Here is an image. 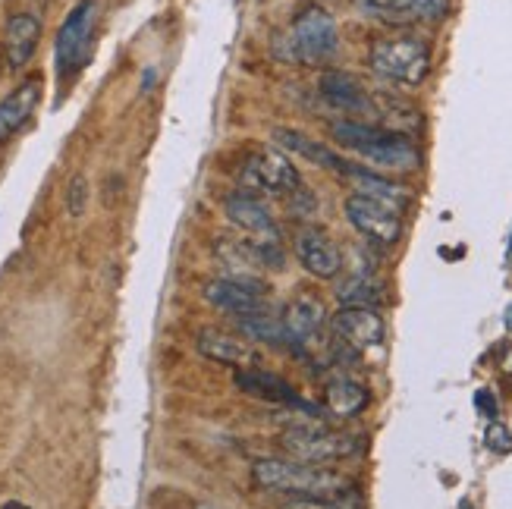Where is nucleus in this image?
Masks as SVG:
<instances>
[{"label":"nucleus","mask_w":512,"mask_h":509,"mask_svg":"<svg viewBox=\"0 0 512 509\" xmlns=\"http://www.w3.org/2000/svg\"><path fill=\"white\" fill-rule=\"evenodd\" d=\"M252 478L264 491L293 494V497H340L352 491L346 475L327 466H308V462H296V459H267V456L255 459Z\"/></svg>","instance_id":"obj_2"},{"label":"nucleus","mask_w":512,"mask_h":509,"mask_svg":"<svg viewBox=\"0 0 512 509\" xmlns=\"http://www.w3.org/2000/svg\"><path fill=\"white\" fill-rule=\"evenodd\" d=\"M484 444L491 447L494 453H509L512 450V434H509V428L506 425H491L487 428V434H484Z\"/></svg>","instance_id":"obj_27"},{"label":"nucleus","mask_w":512,"mask_h":509,"mask_svg":"<svg viewBox=\"0 0 512 509\" xmlns=\"http://www.w3.org/2000/svg\"><path fill=\"white\" fill-rule=\"evenodd\" d=\"M198 509H211V506H198Z\"/></svg>","instance_id":"obj_32"},{"label":"nucleus","mask_w":512,"mask_h":509,"mask_svg":"<svg viewBox=\"0 0 512 509\" xmlns=\"http://www.w3.org/2000/svg\"><path fill=\"white\" fill-rule=\"evenodd\" d=\"M274 136H277V142H280L286 151L302 154L305 161L318 164V167H324V170H333V173H337V170H340V164H343L340 154H333V151H330V148H324L321 142L302 136L299 129H286V126H280V129L274 132Z\"/></svg>","instance_id":"obj_21"},{"label":"nucleus","mask_w":512,"mask_h":509,"mask_svg":"<svg viewBox=\"0 0 512 509\" xmlns=\"http://www.w3.org/2000/svg\"><path fill=\"white\" fill-rule=\"evenodd\" d=\"M85 205H88V183H85V176H73L70 189H66V211L73 217H82Z\"/></svg>","instance_id":"obj_26"},{"label":"nucleus","mask_w":512,"mask_h":509,"mask_svg":"<svg viewBox=\"0 0 512 509\" xmlns=\"http://www.w3.org/2000/svg\"><path fill=\"white\" fill-rule=\"evenodd\" d=\"M318 95L327 107L340 110L343 120H368L377 117V104L365 92V85L349 73H324L318 82Z\"/></svg>","instance_id":"obj_11"},{"label":"nucleus","mask_w":512,"mask_h":509,"mask_svg":"<svg viewBox=\"0 0 512 509\" xmlns=\"http://www.w3.org/2000/svg\"><path fill=\"white\" fill-rule=\"evenodd\" d=\"M343 180L359 192V195H371V198H377V202H387L390 208H396V211H403L409 202H412V192L406 189V186H399V183H393V180H384V176H377L374 170H368V167H362V164H352V161H346L343 158V164H340V170H337Z\"/></svg>","instance_id":"obj_16"},{"label":"nucleus","mask_w":512,"mask_h":509,"mask_svg":"<svg viewBox=\"0 0 512 509\" xmlns=\"http://www.w3.org/2000/svg\"><path fill=\"white\" fill-rule=\"evenodd\" d=\"M41 41V19L32 13H16L10 16L4 29V57L10 70H22L38 51Z\"/></svg>","instance_id":"obj_17"},{"label":"nucleus","mask_w":512,"mask_h":509,"mask_svg":"<svg viewBox=\"0 0 512 509\" xmlns=\"http://www.w3.org/2000/svg\"><path fill=\"white\" fill-rule=\"evenodd\" d=\"M239 327L246 330L249 337L264 340V343H283V340H286L283 324L271 321L264 312H261V315H242V318H239Z\"/></svg>","instance_id":"obj_24"},{"label":"nucleus","mask_w":512,"mask_h":509,"mask_svg":"<svg viewBox=\"0 0 512 509\" xmlns=\"http://www.w3.org/2000/svg\"><path fill=\"white\" fill-rule=\"evenodd\" d=\"M377 296H381V283L374 280V274H352L340 286V302L346 308H365V305L377 302Z\"/></svg>","instance_id":"obj_23"},{"label":"nucleus","mask_w":512,"mask_h":509,"mask_svg":"<svg viewBox=\"0 0 512 509\" xmlns=\"http://www.w3.org/2000/svg\"><path fill=\"white\" fill-rule=\"evenodd\" d=\"M95 22H98V4L95 0H82L70 13H66L63 26L57 32L54 44V66L60 79H70L73 73L82 70V63L88 57V44L95 35Z\"/></svg>","instance_id":"obj_7"},{"label":"nucleus","mask_w":512,"mask_h":509,"mask_svg":"<svg viewBox=\"0 0 512 509\" xmlns=\"http://www.w3.org/2000/svg\"><path fill=\"white\" fill-rule=\"evenodd\" d=\"M503 371H506V374H512V349L503 356Z\"/></svg>","instance_id":"obj_29"},{"label":"nucleus","mask_w":512,"mask_h":509,"mask_svg":"<svg viewBox=\"0 0 512 509\" xmlns=\"http://www.w3.org/2000/svg\"><path fill=\"white\" fill-rule=\"evenodd\" d=\"M475 406H478L484 415H497V400H494V393H491V390H478Z\"/></svg>","instance_id":"obj_28"},{"label":"nucleus","mask_w":512,"mask_h":509,"mask_svg":"<svg viewBox=\"0 0 512 509\" xmlns=\"http://www.w3.org/2000/svg\"><path fill=\"white\" fill-rule=\"evenodd\" d=\"M236 387L242 393H249L255 396V400L261 403H271V406H286V409H299V412H308V415H315V409H311L302 396L289 387L283 378H277L274 371H264V368H236Z\"/></svg>","instance_id":"obj_12"},{"label":"nucleus","mask_w":512,"mask_h":509,"mask_svg":"<svg viewBox=\"0 0 512 509\" xmlns=\"http://www.w3.org/2000/svg\"><path fill=\"white\" fill-rule=\"evenodd\" d=\"M368 63H371L374 76H381L393 85L418 88L431 73V48L412 35L381 38V41H374Z\"/></svg>","instance_id":"obj_3"},{"label":"nucleus","mask_w":512,"mask_h":509,"mask_svg":"<svg viewBox=\"0 0 512 509\" xmlns=\"http://www.w3.org/2000/svg\"><path fill=\"white\" fill-rule=\"evenodd\" d=\"M239 186L252 195H296L302 189L299 170L277 148H261L249 154L239 167Z\"/></svg>","instance_id":"obj_6"},{"label":"nucleus","mask_w":512,"mask_h":509,"mask_svg":"<svg viewBox=\"0 0 512 509\" xmlns=\"http://www.w3.org/2000/svg\"><path fill=\"white\" fill-rule=\"evenodd\" d=\"M296 258L302 268L318 277V280H333L343 271V252L324 230L308 227L296 236Z\"/></svg>","instance_id":"obj_15"},{"label":"nucleus","mask_w":512,"mask_h":509,"mask_svg":"<svg viewBox=\"0 0 512 509\" xmlns=\"http://www.w3.org/2000/svg\"><path fill=\"white\" fill-rule=\"evenodd\" d=\"M280 447L296 462L330 466V462L359 456L365 444L349 431H330V428H318V425H293L280 434Z\"/></svg>","instance_id":"obj_4"},{"label":"nucleus","mask_w":512,"mask_h":509,"mask_svg":"<svg viewBox=\"0 0 512 509\" xmlns=\"http://www.w3.org/2000/svg\"><path fill=\"white\" fill-rule=\"evenodd\" d=\"M4 509H32V506H26V503H19V500H10V503H4Z\"/></svg>","instance_id":"obj_30"},{"label":"nucleus","mask_w":512,"mask_h":509,"mask_svg":"<svg viewBox=\"0 0 512 509\" xmlns=\"http://www.w3.org/2000/svg\"><path fill=\"white\" fill-rule=\"evenodd\" d=\"M333 337L346 343L349 349H374L384 343V318L374 308H340L330 321Z\"/></svg>","instance_id":"obj_14"},{"label":"nucleus","mask_w":512,"mask_h":509,"mask_svg":"<svg viewBox=\"0 0 512 509\" xmlns=\"http://www.w3.org/2000/svg\"><path fill=\"white\" fill-rule=\"evenodd\" d=\"M289 57L305 66H324L337 57L340 51V32H337V19H333L324 7L311 4L305 7L293 26H289Z\"/></svg>","instance_id":"obj_5"},{"label":"nucleus","mask_w":512,"mask_h":509,"mask_svg":"<svg viewBox=\"0 0 512 509\" xmlns=\"http://www.w3.org/2000/svg\"><path fill=\"white\" fill-rule=\"evenodd\" d=\"M195 346H198V352H202L205 359L230 365V368H246L249 359H252V349L246 343L224 334V330H217V327H205L202 334H198Z\"/></svg>","instance_id":"obj_20"},{"label":"nucleus","mask_w":512,"mask_h":509,"mask_svg":"<svg viewBox=\"0 0 512 509\" xmlns=\"http://www.w3.org/2000/svg\"><path fill=\"white\" fill-rule=\"evenodd\" d=\"M503 321H506V327H509V330H512V305H509V308H506V315H503Z\"/></svg>","instance_id":"obj_31"},{"label":"nucleus","mask_w":512,"mask_h":509,"mask_svg":"<svg viewBox=\"0 0 512 509\" xmlns=\"http://www.w3.org/2000/svg\"><path fill=\"white\" fill-rule=\"evenodd\" d=\"M346 217L355 230L377 242V246H393L403 236V211L390 208L387 202H377L371 195L352 192L346 198Z\"/></svg>","instance_id":"obj_8"},{"label":"nucleus","mask_w":512,"mask_h":509,"mask_svg":"<svg viewBox=\"0 0 512 509\" xmlns=\"http://www.w3.org/2000/svg\"><path fill=\"white\" fill-rule=\"evenodd\" d=\"M368 16L390 22V26H412V22H437L447 16L450 0H355Z\"/></svg>","instance_id":"obj_13"},{"label":"nucleus","mask_w":512,"mask_h":509,"mask_svg":"<svg viewBox=\"0 0 512 509\" xmlns=\"http://www.w3.org/2000/svg\"><path fill=\"white\" fill-rule=\"evenodd\" d=\"M41 104V79H26L16 92H10L0 101V139L13 136L16 129L26 126V120L35 114V107Z\"/></svg>","instance_id":"obj_19"},{"label":"nucleus","mask_w":512,"mask_h":509,"mask_svg":"<svg viewBox=\"0 0 512 509\" xmlns=\"http://www.w3.org/2000/svg\"><path fill=\"white\" fill-rule=\"evenodd\" d=\"M205 302L217 312L242 315H261L267 308V286L255 277H217L208 280L202 290Z\"/></svg>","instance_id":"obj_9"},{"label":"nucleus","mask_w":512,"mask_h":509,"mask_svg":"<svg viewBox=\"0 0 512 509\" xmlns=\"http://www.w3.org/2000/svg\"><path fill=\"white\" fill-rule=\"evenodd\" d=\"M368 390L359 384V381H352V378H337V381H330L327 384V396H324V403L327 409L337 415V418H352V415H359L365 412L368 406Z\"/></svg>","instance_id":"obj_22"},{"label":"nucleus","mask_w":512,"mask_h":509,"mask_svg":"<svg viewBox=\"0 0 512 509\" xmlns=\"http://www.w3.org/2000/svg\"><path fill=\"white\" fill-rule=\"evenodd\" d=\"M230 224L239 227L242 233H246L252 242H261V246H283L280 242V227L274 214L267 211V205L261 202L258 195L239 189L233 195H227V205H224Z\"/></svg>","instance_id":"obj_10"},{"label":"nucleus","mask_w":512,"mask_h":509,"mask_svg":"<svg viewBox=\"0 0 512 509\" xmlns=\"http://www.w3.org/2000/svg\"><path fill=\"white\" fill-rule=\"evenodd\" d=\"M280 509H365V506H362L359 497L349 491V494H340V497H293Z\"/></svg>","instance_id":"obj_25"},{"label":"nucleus","mask_w":512,"mask_h":509,"mask_svg":"<svg viewBox=\"0 0 512 509\" xmlns=\"http://www.w3.org/2000/svg\"><path fill=\"white\" fill-rule=\"evenodd\" d=\"M330 136L337 145L352 151L355 158H362L371 167L409 173L421 164L418 145L396 129L374 126L368 120H337L330 126Z\"/></svg>","instance_id":"obj_1"},{"label":"nucleus","mask_w":512,"mask_h":509,"mask_svg":"<svg viewBox=\"0 0 512 509\" xmlns=\"http://www.w3.org/2000/svg\"><path fill=\"white\" fill-rule=\"evenodd\" d=\"M280 324H283V334H286L289 343L305 346L308 340H315L321 324H324V305H321V299L311 296V293L296 296L293 302L286 305Z\"/></svg>","instance_id":"obj_18"}]
</instances>
